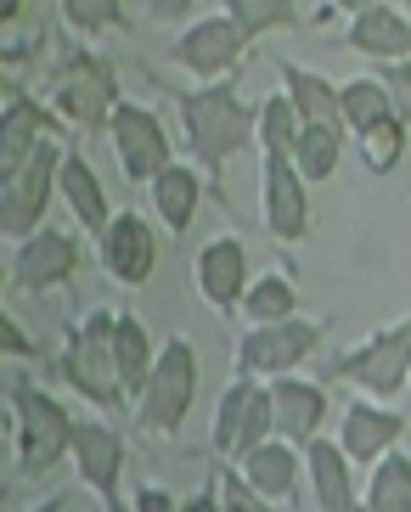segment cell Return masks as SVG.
<instances>
[{
	"label": "cell",
	"instance_id": "cell-13",
	"mask_svg": "<svg viewBox=\"0 0 411 512\" xmlns=\"http://www.w3.org/2000/svg\"><path fill=\"white\" fill-rule=\"evenodd\" d=\"M96 254H102V271L124 287H141L158 271V231L141 220L136 209H119L96 237Z\"/></svg>",
	"mask_w": 411,
	"mask_h": 512
},
{
	"label": "cell",
	"instance_id": "cell-40",
	"mask_svg": "<svg viewBox=\"0 0 411 512\" xmlns=\"http://www.w3.org/2000/svg\"><path fill=\"white\" fill-rule=\"evenodd\" d=\"M23 17V0H0V23H17Z\"/></svg>",
	"mask_w": 411,
	"mask_h": 512
},
{
	"label": "cell",
	"instance_id": "cell-39",
	"mask_svg": "<svg viewBox=\"0 0 411 512\" xmlns=\"http://www.w3.org/2000/svg\"><path fill=\"white\" fill-rule=\"evenodd\" d=\"M136 507H141V512H147V507H158V512H164V507H175V496H169V490H147V484H141Z\"/></svg>",
	"mask_w": 411,
	"mask_h": 512
},
{
	"label": "cell",
	"instance_id": "cell-32",
	"mask_svg": "<svg viewBox=\"0 0 411 512\" xmlns=\"http://www.w3.org/2000/svg\"><path fill=\"white\" fill-rule=\"evenodd\" d=\"M338 113H344V124L350 130H366V124L389 119L395 107H389V91H383V79H344L338 85Z\"/></svg>",
	"mask_w": 411,
	"mask_h": 512
},
{
	"label": "cell",
	"instance_id": "cell-3",
	"mask_svg": "<svg viewBox=\"0 0 411 512\" xmlns=\"http://www.w3.org/2000/svg\"><path fill=\"white\" fill-rule=\"evenodd\" d=\"M198 349L186 344V338H164L153 355V372H147V383H141L136 394V422H141V434H181V422L186 411H192V400H198Z\"/></svg>",
	"mask_w": 411,
	"mask_h": 512
},
{
	"label": "cell",
	"instance_id": "cell-35",
	"mask_svg": "<svg viewBox=\"0 0 411 512\" xmlns=\"http://www.w3.org/2000/svg\"><path fill=\"white\" fill-rule=\"evenodd\" d=\"M203 507H265V496H259L254 484L243 479V467H214V490L203 496Z\"/></svg>",
	"mask_w": 411,
	"mask_h": 512
},
{
	"label": "cell",
	"instance_id": "cell-17",
	"mask_svg": "<svg viewBox=\"0 0 411 512\" xmlns=\"http://www.w3.org/2000/svg\"><path fill=\"white\" fill-rule=\"evenodd\" d=\"M237 467H243V479L254 484L259 496H265V507H276V501H293V496H299L305 445H293V439L271 434V439H259L248 456H237Z\"/></svg>",
	"mask_w": 411,
	"mask_h": 512
},
{
	"label": "cell",
	"instance_id": "cell-38",
	"mask_svg": "<svg viewBox=\"0 0 411 512\" xmlns=\"http://www.w3.org/2000/svg\"><path fill=\"white\" fill-rule=\"evenodd\" d=\"M192 6H198V0H147V17L175 23V17H192Z\"/></svg>",
	"mask_w": 411,
	"mask_h": 512
},
{
	"label": "cell",
	"instance_id": "cell-19",
	"mask_svg": "<svg viewBox=\"0 0 411 512\" xmlns=\"http://www.w3.org/2000/svg\"><path fill=\"white\" fill-rule=\"evenodd\" d=\"M46 136H57V113L40 107L29 91H12L0 107V175H12Z\"/></svg>",
	"mask_w": 411,
	"mask_h": 512
},
{
	"label": "cell",
	"instance_id": "cell-12",
	"mask_svg": "<svg viewBox=\"0 0 411 512\" xmlns=\"http://www.w3.org/2000/svg\"><path fill=\"white\" fill-rule=\"evenodd\" d=\"M248 51V34L237 29V17H198L192 29L175 34V46H169V57L181 62L186 74L198 79H231L237 74V62H243Z\"/></svg>",
	"mask_w": 411,
	"mask_h": 512
},
{
	"label": "cell",
	"instance_id": "cell-45",
	"mask_svg": "<svg viewBox=\"0 0 411 512\" xmlns=\"http://www.w3.org/2000/svg\"><path fill=\"white\" fill-rule=\"evenodd\" d=\"M0 62H6V57H0Z\"/></svg>",
	"mask_w": 411,
	"mask_h": 512
},
{
	"label": "cell",
	"instance_id": "cell-41",
	"mask_svg": "<svg viewBox=\"0 0 411 512\" xmlns=\"http://www.w3.org/2000/svg\"><path fill=\"white\" fill-rule=\"evenodd\" d=\"M327 6H338V12H350V17H355V12H366L372 0H327Z\"/></svg>",
	"mask_w": 411,
	"mask_h": 512
},
{
	"label": "cell",
	"instance_id": "cell-21",
	"mask_svg": "<svg viewBox=\"0 0 411 512\" xmlns=\"http://www.w3.org/2000/svg\"><path fill=\"white\" fill-rule=\"evenodd\" d=\"M400 434H406V417L366 394V400H350V411H344V439H338V445H344L361 467H372L389 445H400Z\"/></svg>",
	"mask_w": 411,
	"mask_h": 512
},
{
	"label": "cell",
	"instance_id": "cell-5",
	"mask_svg": "<svg viewBox=\"0 0 411 512\" xmlns=\"http://www.w3.org/2000/svg\"><path fill=\"white\" fill-rule=\"evenodd\" d=\"M321 377H333V383H355V389L372 394V400H395V394L406 389V377H411V316L389 321V327L372 332L366 344L333 355Z\"/></svg>",
	"mask_w": 411,
	"mask_h": 512
},
{
	"label": "cell",
	"instance_id": "cell-14",
	"mask_svg": "<svg viewBox=\"0 0 411 512\" xmlns=\"http://www.w3.org/2000/svg\"><path fill=\"white\" fill-rule=\"evenodd\" d=\"M68 462H74L79 484L91 490L102 507H119V479H124V439L113 422H74V451H68Z\"/></svg>",
	"mask_w": 411,
	"mask_h": 512
},
{
	"label": "cell",
	"instance_id": "cell-44",
	"mask_svg": "<svg viewBox=\"0 0 411 512\" xmlns=\"http://www.w3.org/2000/svg\"><path fill=\"white\" fill-rule=\"evenodd\" d=\"M406 389H411V377H406Z\"/></svg>",
	"mask_w": 411,
	"mask_h": 512
},
{
	"label": "cell",
	"instance_id": "cell-2",
	"mask_svg": "<svg viewBox=\"0 0 411 512\" xmlns=\"http://www.w3.org/2000/svg\"><path fill=\"white\" fill-rule=\"evenodd\" d=\"M6 406L17 422V467L23 473H51L57 462H68L74 451V417L57 394H46L34 377H12Z\"/></svg>",
	"mask_w": 411,
	"mask_h": 512
},
{
	"label": "cell",
	"instance_id": "cell-16",
	"mask_svg": "<svg viewBox=\"0 0 411 512\" xmlns=\"http://www.w3.org/2000/svg\"><path fill=\"white\" fill-rule=\"evenodd\" d=\"M198 293L209 310L237 316V304L248 293V248L243 237H214L198 248Z\"/></svg>",
	"mask_w": 411,
	"mask_h": 512
},
{
	"label": "cell",
	"instance_id": "cell-1",
	"mask_svg": "<svg viewBox=\"0 0 411 512\" xmlns=\"http://www.w3.org/2000/svg\"><path fill=\"white\" fill-rule=\"evenodd\" d=\"M181 130L198 169L220 181V169L254 141V107L237 96V79H209L203 91L181 96Z\"/></svg>",
	"mask_w": 411,
	"mask_h": 512
},
{
	"label": "cell",
	"instance_id": "cell-24",
	"mask_svg": "<svg viewBox=\"0 0 411 512\" xmlns=\"http://www.w3.org/2000/svg\"><path fill=\"white\" fill-rule=\"evenodd\" d=\"M153 209H158V220H164L175 237H186L192 231V220H198V197H203V181H198V169L192 164H175L169 158L164 169H158L153 181Z\"/></svg>",
	"mask_w": 411,
	"mask_h": 512
},
{
	"label": "cell",
	"instance_id": "cell-42",
	"mask_svg": "<svg viewBox=\"0 0 411 512\" xmlns=\"http://www.w3.org/2000/svg\"><path fill=\"white\" fill-rule=\"evenodd\" d=\"M0 287H6V265H0Z\"/></svg>",
	"mask_w": 411,
	"mask_h": 512
},
{
	"label": "cell",
	"instance_id": "cell-27",
	"mask_svg": "<svg viewBox=\"0 0 411 512\" xmlns=\"http://www.w3.org/2000/svg\"><path fill=\"white\" fill-rule=\"evenodd\" d=\"M344 124H305L299 141H293V164L305 181H333L338 175V158H344Z\"/></svg>",
	"mask_w": 411,
	"mask_h": 512
},
{
	"label": "cell",
	"instance_id": "cell-11",
	"mask_svg": "<svg viewBox=\"0 0 411 512\" xmlns=\"http://www.w3.org/2000/svg\"><path fill=\"white\" fill-rule=\"evenodd\" d=\"M305 175L293 164V152H265L259 164V209H265V231L276 242H299L310 231V197Z\"/></svg>",
	"mask_w": 411,
	"mask_h": 512
},
{
	"label": "cell",
	"instance_id": "cell-7",
	"mask_svg": "<svg viewBox=\"0 0 411 512\" xmlns=\"http://www.w3.org/2000/svg\"><path fill=\"white\" fill-rule=\"evenodd\" d=\"M57 136H46L40 147L12 169V175H0V237L23 242L29 231H40L46 220V203H51V186H57V164H62Z\"/></svg>",
	"mask_w": 411,
	"mask_h": 512
},
{
	"label": "cell",
	"instance_id": "cell-31",
	"mask_svg": "<svg viewBox=\"0 0 411 512\" xmlns=\"http://www.w3.org/2000/svg\"><path fill=\"white\" fill-rule=\"evenodd\" d=\"M299 130H305V119H299V107H293L288 91L265 96V102L254 107V141H259L265 152H293Z\"/></svg>",
	"mask_w": 411,
	"mask_h": 512
},
{
	"label": "cell",
	"instance_id": "cell-26",
	"mask_svg": "<svg viewBox=\"0 0 411 512\" xmlns=\"http://www.w3.org/2000/svg\"><path fill=\"white\" fill-rule=\"evenodd\" d=\"M153 338H147V321L141 316H119L113 321V361H119V383H124V400L136 406L141 383H147V372H153Z\"/></svg>",
	"mask_w": 411,
	"mask_h": 512
},
{
	"label": "cell",
	"instance_id": "cell-33",
	"mask_svg": "<svg viewBox=\"0 0 411 512\" xmlns=\"http://www.w3.org/2000/svg\"><path fill=\"white\" fill-rule=\"evenodd\" d=\"M226 17H237V29H243L248 40H259V34L299 23V6H293V0H226Z\"/></svg>",
	"mask_w": 411,
	"mask_h": 512
},
{
	"label": "cell",
	"instance_id": "cell-30",
	"mask_svg": "<svg viewBox=\"0 0 411 512\" xmlns=\"http://www.w3.org/2000/svg\"><path fill=\"white\" fill-rule=\"evenodd\" d=\"M248 321H282V316H299V287H293V276L282 271H265L248 282L243 304H237Z\"/></svg>",
	"mask_w": 411,
	"mask_h": 512
},
{
	"label": "cell",
	"instance_id": "cell-15",
	"mask_svg": "<svg viewBox=\"0 0 411 512\" xmlns=\"http://www.w3.org/2000/svg\"><path fill=\"white\" fill-rule=\"evenodd\" d=\"M74 271H79V237L74 231H57V226L29 231L12 254V282L23 293H51V287H62Z\"/></svg>",
	"mask_w": 411,
	"mask_h": 512
},
{
	"label": "cell",
	"instance_id": "cell-28",
	"mask_svg": "<svg viewBox=\"0 0 411 512\" xmlns=\"http://www.w3.org/2000/svg\"><path fill=\"white\" fill-rule=\"evenodd\" d=\"M361 501L372 512H411V456H400L395 445L372 462V479H366Z\"/></svg>",
	"mask_w": 411,
	"mask_h": 512
},
{
	"label": "cell",
	"instance_id": "cell-9",
	"mask_svg": "<svg viewBox=\"0 0 411 512\" xmlns=\"http://www.w3.org/2000/svg\"><path fill=\"white\" fill-rule=\"evenodd\" d=\"M276 434V417H271V383H259V377L237 372L226 394H220V406H214V451L220 456H248L259 439Z\"/></svg>",
	"mask_w": 411,
	"mask_h": 512
},
{
	"label": "cell",
	"instance_id": "cell-23",
	"mask_svg": "<svg viewBox=\"0 0 411 512\" xmlns=\"http://www.w3.org/2000/svg\"><path fill=\"white\" fill-rule=\"evenodd\" d=\"M305 473H310V490H316V501L327 512H344L361 501V490H355V456L338 445V439H310L305 445Z\"/></svg>",
	"mask_w": 411,
	"mask_h": 512
},
{
	"label": "cell",
	"instance_id": "cell-10",
	"mask_svg": "<svg viewBox=\"0 0 411 512\" xmlns=\"http://www.w3.org/2000/svg\"><path fill=\"white\" fill-rule=\"evenodd\" d=\"M107 141H113V152H119V169L124 181H153L158 169L169 164V130L164 119H158L153 107H136V102H119L113 113H107Z\"/></svg>",
	"mask_w": 411,
	"mask_h": 512
},
{
	"label": "cell",
	"instance_id": "cell-36",
	"mask_svg": "<svg viewBox=\"0 0 411 512\" xmlns=\"http://www.w3.org/2000/svg\"><path fill=\"white\" fill-rule=\"evenodd\" d=\"M378 79H383V91H389V107H395V119H406V124H411V62H406V57L383 62Z\"/></svg>",
	"mask_w": 411,
	"mask_h": 512
},
{
	"label": "cell",
	"instance_id": "cell-8",
	"mask_svg": "<svg viewBox=\"0 0 411 512\" xmlns=\"http://www.w3.org/2000/svg\"><path fill=\"white\" fill-rule=\"evenodd\" d=\"M321 344V327L310 316H282V321H248V332L237 338L231 361L248 377H282L299 361H310Z\"/></svg>",
	"mask_w": 411,
	"mask_h": 512
},
{
	"label": "cell",
	"instance_id": "cell-18",
	"mask_svg": "<svg viewBox=\"0 0 411 512\" xmlns=\"http://www.w3.org/2000/svg\"><path fill=\"white\" fill-rule=\"evenodd\" d=\"M271 417L276 434L293 439V445H310L327 422V389L321 383H305V377H271Z\"/></svg>",
	"mask_w": 411,
	"mask_h": 512
},
{
	"label": "cell",
	"instance_id": "cell-37",
	"mask_svg": "<svg viewBox=\"0 0 411 512\" xmlns=\"http://www.w3.org/2000/svg\"><path fill=\"white\" fill-rule=\"evenodd\" d=\"M12 355H17V361H34V355H40V344H34L29 332H23L12 316H6V310H0V361H12Z\"/></svg>",
	"mask_w": 411,
	"mask_h": 512
},
{
	"label": "cell",
	"instance_id": "cell-43",
	"mask_svg": "<svg viewBox=\"0 0 411 512\" xmlns=\"http://www.w3.org/2000/svg\"><path fill=\"white\" fill-rule=\"evenodd\" d=\"M400 6H406V12H411V0H400Z\"/></svg>",
	"mask_w": 411,
	"mask_h": 512
},
{
	"label": "cell",
	"instance_id": "cell-4",
	"mask_svg": "<svg viewBox=\"0 0 411 512\" xmlns=\"http://www.w3.org/2000/svg\"><path fill=\"white\" fill-rule=\"evenodd\" d=\"M113 321H119V310H91V316H79L74 327H68L62 355H57L62 377H68L96 411L130 406V400H124V383H119V361H113Z\"/></svg>",
	"mask_w": 411,
	"mask_h": 512
},
{
	"label": "cell",
	"instance_id": "cell-25",
	"mask_svg": "<svg viewBox=\"0 0 411 512\" xmlns=\"http://www.w3.org/2000/svg\"><path fill=\"white\" fill-rule=\"evenodd\" d=\"M282 91L293 96V107H299L305 124H344V113H338V85L327 74H310L299 62H282Z\"/></svg>",
	"mask_w": 411,
	"mask_h": 512
},
{
	"label": "cell",
	"instance_id": "cell-22",
	"mask_svg": "<svg viewBox=\"0 0 411 512\" xmlns=\"http://www.w3.org/2000/svg\"><path fill=\"white\" fill-rule=\"evenodd\" d=\"M57 197L68 203V214L79 220V231H91V237H102V226L113 220V203H107L102 175H96L74 147L62 152V164H57Z\"/></svg>",
	"mask_w": 411,
	"mask_h": 512
},
{
	"label": "cell",
	"instance_id": "cell-29",
	"mask_svg": "<svg viewBox=\"0 0 411 512\" xmlns=\"http://www.w3.org/2000/svg\"><path fill=\"white\" fill-rule=\"evenodd\" d=\"M406 136H411V124L406 119H378V124H366V130H355V141H361V164L372 169V175H395L400 158H406Z\"/></svg>",
	"mask_w": 411,
	"mask_h": 512
},
{
	"label": "cell",
	"instance_id": "cell-34",
	"mask_svg": "<svg viewBox=\"0 0 411 512\" xmlns=\"http://www.w3.org/2000/svg\"><path fill=\"white\" fill-rule=\"evenodd\" d=\"M62 17H68L79 34L124 29V0H62Z\"/></svg>",
	"mask_w": 411,
	"mask_h": 512
},
{
	"label": "cell",
	"instance_id": "cell-6",
	"mask_svg": "<svg viewBox=\"0 0 411 512\" xmlns=\"http://www.w3.org/2000/svg\"><path fill=\"white\" fill-rule=\"evenodd\" d=\"M119 107V79L113 62L91 57V51H68L51 74V113L74 130H102L107 113Z\"/></svg>",
	"mask_w": 411,
	"mask_h": 512
},
{
	"label": "cell",
	"instance_id": "cell-20",
	"mask_svg": "<svg viewBox=\"0 0 411 512\" xmlns=\"http://www.w3.org/2000/svg\"><path fill=\"white\" fill-rule=\"evenodd\" d=\"M344 46L361 51V57H372V62L411 57V12L406 6H383V0H372L366 12H355Z\"/></svg>",
	"mask_w": 411,
	"mask_h": 512
}]
</instances>
